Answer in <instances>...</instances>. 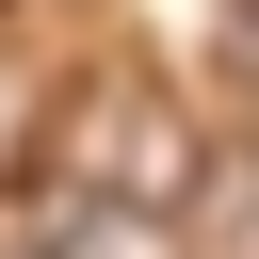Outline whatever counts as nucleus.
I'll use <instances>...</instances> for the list:
<instances>
[{
  "label": "nucleus",
  "instance_id": "f03ea898",
  "mask_svg": "<svg viewBox=\"0 0 259 259\" xmlns=\"http://www.w3.org/2000/svg\"><path fill=\"white\" fill-rule=\"evenodd\" d=\"M243 81H259V0H243Z\"/></svg>",
  "mask_w": 259,
  "mask_h": 259
},
{
  "label": "nucleus",
  "instance_id": "f257e3e1",
  "mask_svg": "<svg viewBox=\"0 0 259 259\" xmlns=\"http://www.w3.org/2000/svg\"><path fill=\"white\" fill-rule=\"evenodd\" d=\"M49 259H178V227H162V194H65Z\"/></svg>",
  "mask_w": 259,
  "mask_h": 259
},
{
  "label": "nucleus",
  "instance_id": "7ed1b4c3",
  "mask_svg": "<svg viewBox=\"0 0 259 259\" xmlns=\"http://www.w3.org/2000/svg\"><path fill=\"white\" fill-rule=\"evenodd\" d=\"M243 178H259V130H243Z\"/></svg>",
  "mask_w": 259,
  "mask_h": 259
}]
</instances>
